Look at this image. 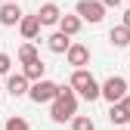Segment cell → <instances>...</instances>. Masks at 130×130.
Masks as SVG:
<instances>
[{"label": "cell", "mask_w": 130, "mask_h": 130, "mask_svg": "<svg viewBox=\"0 0 130 130\" xmlns=\"http://www.w3.org/2000/svg\"><path fill=\"white\" fill-rule=\"evenodd\" d=\"M74 115H77V93L71 87H59L56 99L50 102V118L56 124H65V121H71Z\"/></svg>", "instance_id": "cell-1"}, {"label": "cell", "mask_w": 130, "mask_h": 130, "mask_svg": "<svg viewBox=\"0 0 130 130\" xmlns=\"http://www.w3.org/2000/svg\"><path fill=\"white\" fill-rule=\"evenodd\" d=\"M68 87L80 96V99H87V102H96V99H99V80H96L87 68H74L71 77H68Z\"/></svg>", "instance_id": "cell-2"}, {"label": "cell", "mask_w": 130, "mask_h": 130, "mask_svg": "<svg viewBox=\"0 0 130 130\" xmlns=\"http://www.w3.org/2000/svg\"><path fill=\"white\" fill-rule=\"evenodd\" d=\"M56 93H59V84H56V80L40 77V80H31V87H28V99L37 102V105H43V102H53Z\"/></svg>", "instance_id": "cell-3"}, {"label": "cell", "mask_w": 130, "mask_h": 130, "mask_svg": "<svg viewBox=\"0 0 130 130\" xmlns=\"http://www.w3.org/2000/svg\"><path fill=\"white\" fill-rule=\"evenodd\" d=\"M74 12L80 15V22H90V25H99L105 19L102 0H77V3H74Z\"/></svg>", "instance_id": "cell-4"}, {"label": "cell", "mask_w": 130, "mask_h": 130, "mask_svg": "<svg viewBox=\"0 0 130 130\" xmlns=\"http://www.w3.org/2000/svg\"><path fill=\"white\" fill-rule=\"evenodd\" d=\"M124 93H127V80L121 74H111L99 84V99H105V102H118Z\"/></svg>", "instance_id": "cell-5"}, {"label": "cell", "mask_w": 130, "mask_h": 130, "mask_svg": "<svg viewBox=\"0 0 130 130\" xmlns=\"http://www.w3.org/2000/svg\"><path fill=\"white\" fill-rule=\"evenodd\" d=\"M65 59H68L71 68H87L90 65V46L87 43H68V50H65Z\"/></svg>", "instance_id": "cell-6"}, {"label": "cell", "mask_w": 130, "mask_h": 130, "mask_svg": "<svg viewBox=\"0 0 130 130\" xmlns=\"http://www.w3.org/2000/svg\"><path fill=\"white\" fill-rule=\"evenodd\" d=\"M28 87H31V80H28L22 71L6 77V93L12 96V99H19V96H28Z\"/></svg>", "instance_id": "cell-7"}, {"label": "cell", "mask_w": 130, "mask_h": 130, "mask_svg": "<svg viewBox=\"0 0 130 130\" xmlns=\"http://www.w3.org/2000/svg\"><path fill=\"white\" fill-rule=\"evenodd\" d=\"M22 6L19 3H0V25L3 28H12V25H19V19H22Z\"/></svg>", "instance_id": "cell-8"}, {"label": "cell", "mask_w": 130, "mask_h": 130, "mask_svg": "<svg viewBox=\"0 0 130 130\" xmlns=\"http://www.w3.org/2000/svg\"><path fill=\"white\" fill-rule=\"evenodd\" d=\"M19 31H22V37H25V40H34V37L40 34V19H37V12L22 15V19H19Z\"/></svg>", "instance_id": "cell-9"}, {"label": "cell", "mask_w": 130, "mask_h": 130, "mask_svg": "<svg viewBox=\"0 0 130 130\" xmlns=\"http://www.w3.org/2000/svg\"><path fill=\"white\" fill-rule=\"evenodd\" d=\"M108 43L115 46V50H124V46H130V28L127 25H115L108 31Z\"/></svg>", "instance_id": "cell-10"}, {"label": "cell", "mask_w": 130, "mask_h": 130, "mask_svg": "<svg viewBox=\"0 0 130 130\" xmlns=\"http://www.w3.org/2000/svg\"><path fill=\"white\" fill-rule=\"evenodd\" d=\"M59 15H62V9H59L56 3H43V6L37 9V19H40V28H46V25H59Z\"/></svg>", "instance_id": "cell-11"}, {"label": "cell", "mask_w": 130, "mask_h": 130, "mask_svg": "<svg viewBox=\"0 0 130 130\" xmlns=\"http://www.w3.org/2000/svg\"><path fill=\"white\" fill-rule=\"evenodd\" d=\"M80 25H84V22H80V15L77 12H71V15H59V31H62V34H68V37H74L77 34V31H80Z\"/></svg>", "instance_id": "cell-12"}, {"label": "cell", "mask_w": 130, "mask_h": 130, "mask_svg": "<svg viewBox=\"0 0 130 130\" xmlns=\"http://www.w3.org/2000/svg\"><path fill=\"white\" fill-rule=\"evenodd\" d=\"M22 74L28 77V80H40V77H46V65L40 62V56L37 59H31V62H25V68H22Z\"/></svg>", "instance_id": "cell-13"}, {"label": "cell", "mask_w": 130, "mask_h": 130, "mask_svg": "<svg viewBox=\"0 0 130 130\" xmlns=\"http://www.w3.org/2000/svg\"><path fill=\"white\" fill-rule=\"evenodd\" d=\"M68 43H71V37H68V34H62V31H56V34L46 37V46H50V53H59V56L68 50Z\"/></svg>", "instance_id": "cell-14"}, {"label": "cell", "mask_w": 130, "mask_h": 130, "mask_svg": "<svg viewBox=\"0 0 130 130\" xmlns=\"http://www.w3.org/2000/svg\"><path fill=\"white\" fill-rule=\"evenodd\" d=\"M108 121L111 124H130V115H127L118 102H108Z\"/></svg>", "instance_id": "cell-15"}, {"label": "cell", "mask_w": 130, "mask_h": 130, "mask_svg": "<svg viewBox=\"0 0 130 130\" xmlns=\"http://www.w3.org/2000/svg\"><path fill=\"white\" fill-rule=\"evenodd\" d=\"M15 59H19L22 65L31 62V59H37V46H34V43H22V46H19V53H15Z\"/></svg>", "instance_id": "cell-16"}, {"label": "cell", "mask_w": 130, "mask_h": 130, "mask_svg": "<svg viewBox=\"0 0 130 130\" xmlns=\"http://www.w3.org/2000/svg\"><path fill=\"white\" fill-rule=\"evenodd\" d=\"M71 130H96V124H93L90 115H74L71 118Z\"/></svg>", "instance_id": "cell-17"}, {"label": "cell", "mask_w": 130, "mask_h": 130, "mask_svg": "<svg viewBox=\"0 0 130 130\" xmlns=\"http://www.w3.org/2000/svg\"><path fill=\"white\" fill-rule=\"evenodd\" d=\"M3 130H31V124H28V121H25L22 115H12V118H6Z\"/></svg>", "instance_id": "cell-18"}, {"label": "cell", "mask_w": 130, "mask_h": 130, "mask_svg": "<svg viewBox=\"0 0 130 130\" xmlns=\"http://www.w3.org/2000/svg\"><path fill=\"white\" fill-rule=\"evenodd\" d=\"M9 68H12V56L0 53V74H9Z\"/></svg>", "instance_id": "cell-19"}, {"label": "cell", "mask_w": 130, "mask_h": 130, "mask_svg": "<svg viewBox=\"0 0 130 130\" xmlns=\"http://www.w3.org/2000/svg\"><path fill=\"white\" fill-rule=\"evenodd\" d=\"M102 6L108 9V6H121V0H102Z\"/></svg>", "instance_id": "cell-20"}, {"label": "cell", "mask_w": 130, "mask_h": 130, "mask_svg": "<svg viewBox=\"0 0 130 130\" xmlns=\"http://www.w3.org/2000/svg\"><path fill=\"white\" fill-rule=\"evenodd\" d=\"M121 25H127V28H130V9L124 12V22H121Z\"/></svg>", "instance_id": "cell-21"}, {"label": "cell", "mask_w": 130, "mask_h": 130, "mask_svg": "<svg viewBox=\"0 0 130 130\" xmlns=\"http://www.w3.org/2000/svg\"><path fill=\"white\" fill-rule=\"evenodd\" d=\"M0 3H19V0H0Z\"/></svg>", "instance_id": "cell-22"}, {"label": "cell", "mask_w": 130, "mask_h": 130, "mask_svg": "<svg viewBox=\"0 0 130 130\" xmlns=\"http://www.w3.org/2000/svg\"><path fill=\"white\" fill-rule=\"evenodd\" d=\"M127 93H130V84H127Z\"/></svg>", "instance_id": "cell-23"}]
</instances>
